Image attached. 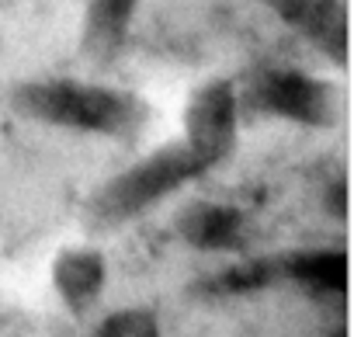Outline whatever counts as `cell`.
Instances as JSON below:
<instances>
[{
	"label": "cell",
	"instance_id": "cell-1",
	"mask_svg": "<svg viewBox=\"0 0 354 337\" xmlns=\"http://www.w3.org/2000/svg\"><path fill=\"white\" fill-rule=\"evenodd\" d=\"M11 104L18 115L39 125L94 136V139H132L139 136L149 115L142 98H136L132 91L70 80V77L18 84L11 94Z\"/></svg>",
	"mask_w": 354,
	"mask_h": 337
},
{
	"label": "cell",
	"instance_id": "cell-2",
	"mask_svg": "<svg viewBox=\"0 0 354 337\" xmlns=\"http://www.w3.org/2000/svg\"><path fill=\"white\" fill-rule=\"evenodd\" d=\"M212 171L216 167L202 153H195L185 139L156 146L146 156L132 160L125 171L108 178L94 192V199L87 206L91 223L101 226V230L125 226V223L146 216L153 206L167 202L170 195H177V192H185L188 185L209 178Z\"/></svg>",
	"mask_w": 354,
	"mask_h": 337
},
{
	"label": "cell",
	"instance_id": "cell-3",
	"mask_svg": "<svg viewBox=\"0 0 354 337\" xmlns=\"http://www.w3.org/2000/svg\"><path fill=\"white\" fill-rule=\"evenodd\" d=\"M271 285H295L319 299L344 295L347 254H344V247H302V251H288V254L250 257V261L230 264L219 275L205 278L198 285V292L209 299H236V295L264 292Z\"/></svg>",
	"mask_w": 354,
	"mask_h": 337
},
{
	"label": "cell",
	"instance_id": "cell-4",
	"mask_svg": "<svg viewBox=\"0 0 354 337\" xmlns=\"http://www.w3.org/2000/svg\"><path fill=\"white\" fill-rule=\"evenodd\" d=\"M240 108L302 129H323L333 122V91L302 70H264L240 91Z\"/></svg>",
	"mask_w": 354,
	"mask_h": 337
},
{
	"label": "cell",
	"instance_id": "cell-5",
	"mask_svg": "<svg viewBox=\"0 0 354 337\" xmlns=\"http://www.w3.org/2000/svg\"><path fill=\"white\" fill-rule=\"evenodd\" d=\"M240 87L233 80H205L192 91L181 115V139L212 167H223L240 139Z\"/></svg>",
	"mask_w": 354,
	"mask_h": 337
},
{
	"label": "cell",
	"instance_id": "cell-6",
	"mask_svg": "<svg viewBox=\"0 0 354 337\" xmlns=\"http://www.w3.org/2000/svg\"><path fill=\"white\" fill-rule=\"evenodd\" d=\"M174 233L198 254H240L250 240V216L219 199H195L174 216Z\"/></svg>",
	"mask_w": 354,
	"mask_h": 337
},
{
	"label": "cell",
	"instance_id": "cell-7",
	"mask_svg": "<svg viewBox=\"0 0 354 337\" xmlns=\"http://www.w3.org/2000/svg\"><path fill=\"white\" fill-rule=\"evenodd\" d=\"M111 278L108 254L91 244H70L49 261V285L70 313H87L101 302Z\"/></svg>",
	"mask_w": 354,
	"mask_h": 337
},
{
	"label": "cell",
	"instance_id": "cell-8",
	"mask_svg": "<svg viewBox=\"0 0 354 337\" xmlns=\"http://www.w3.org/2000/svg\"><path fill=\"white\" fill-rule=\"evenodd\" d=\"M139 0H91L87 11V46L101 56L115 53L125 42Z\"/></svg>",
	"mask_w": 354,
	"mask_h": 337
},
{
	"label": "cell",
	"instance_id": "cell-9",
	"mask_svg": "<svg viewBox=\"0 0 354 337\" xmlns=\"http://www.w3.org/2000/svg\"><path fill=\"white\" fill-rule=\"evenodd\" d=\"M91 337H163L160 330V320L149 313V309H139V306H125V309H115L108 313Z\"/></svg>",
	"mask_w": 354,
	"mask_h": 337
},
{
	"label": "cell",
	"instance_id": "cell-10",
	"mask_svg": "<svg viewBox=\"0 0 354 337\" xmlns=\"http://www.w3.org/2000/svg\"><path fill=\"white\" fill-rule=\"evenodd\" d=\"M337 337H344V334H337Z\"/></svg>",
	"mask_w": 354,
	"mask_h": 337
}]
</instances>
